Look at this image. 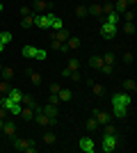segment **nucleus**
I'll list each match as a JSON object with an SVG mask.
<instances>
[{
    "label": "nucleus",
    "instance_id": "f257e3e1",
    "mask_svg": "<svg viewBox=\"0 0 137 153\" xmlns=\"http://www.w3.org/2000/svg\"><path fill=\"white\" fill-rule=\"evenodd\" d=\"M130 103H133V94H128V91L114 94L112 96V114L117 117V119H124L128 108H130Z\"/></svg>",
    "mask_w": 137,
    "mask_h": 153
},
{
    "label": "nucleus",
    "instance_id": "f03ea898",
    "mask_svg": "<svg viewBox=\"0 0 137 153\" xmlns=\"http://www.w3.org/2000/svg\"><path fill=\"white\" fill-rule=\"evenodd\" d=\"M12 146L16 151H25V153H37V144L32 140H21V137H12Z\"/></svg>",
    "mask_w": 137,
    "mask_h": 153
},
{
    "label": "nucleus",
    "instance_id": "7ed1b4c3",
    "mask_svg": "<svg viewBox=\"0 0 137 153\" xmlns=\"http://www.w3.org/2000/svg\"><path fill=\"white\" fill-rule=\"evenodd\" d=\"M23 57H32V59H41L44 62L48 55H46V51L44 48H37V46H32V44H27V46H23Z\"/></svg>",
    "mask_w": 137,
    "mask_h": 153
},
{
    "label": "nucleus",
    "instance_id": "20e7f679",
    "mask_svg": "<svg viewBox=\"0 0 137 153\" xmlns=\"http://www.w3.org/2000/svg\"><path fill=\"white\" fill-rule=\"evenodd\" d=\"M0 105L9 112V114H21V110H23V103H16V101H12L7 94H2V98H0Z\"/></svg>",
    "mask_w": 137,
    "mask_h": 153
},
{
    "label": "nucleus",
    "instance_id": "39448f33",
    "mask_svg": "<svg viewBox=\"0 0 137 153\" xmlns=\"http://www.w3.org/2000/svg\"><path fill=\"white\" fill-rule=\"evenodd\" d=\"M117 146H119V137H117V133L103 135V140H101V149H103L105 153H112Z\"/></svg>",
    "mask_w": 137,
    "mask_h": 153
},
{
    "label": "nucleus",
    "instance_id": "423d86ee",
    "mask_svg": "<svg viewBox=\"0 0 137 153\" xmlns=\"http://www.w3.org/2000/svg\"><path fill=\"white\" fill-rule=\"evenodd\" d=\"M32 119H34V121H37V123H39V126H44V128L53 126V123L57 121V119H53V117H48V114H46V112H41L39 108L34 110V117H32Z\"/></svg>",
    "mask_w": 137,
    "mask_h": 153
},
{
    "label": "nucleus",
    "instance_id": "0eeeda50",
    "mask_svg": "<svg viewBox=\"0 0 137 153\" xmlns=\"http://www.w3.org/2000/svg\"><path fill=\"white\" fill-rule=\"evenodd\" d=\"M34 25L41 27V30H48V27H50V12L34 14Z\"/></svg>",
    "mask_w": 137,
    "mask_h": 153
},
{
    "label": "nucleus",
    "instance_id": "6e6552de",
    "mask_svg": "<svg viewBox=\"0 0 137 153\" xmlns=\"http://www.w3.org/2000/svg\"><path fill=\"white\" fill-rule=\"evenodd\" d=\"M101 59H103V66H101V71L110 76L112 71H114V53H105Z\"/></svg>",
    "mask_w": 137,
    "mask_h": 153
},
{
    "label": "nucleus",
    "instance_id": "1a4fd4ad",
    "mask_svg": "<svg viewBox=\"0 0 137 153\" xmlns=\"http://www.w3.org/2000/svg\"><path fill=\"white\" fill-rule=\"evenodd\" d=\"M78 149L82 153H94V151H96V144H94L91 137H80V140H78Z\"/></svg>",
    "mask_w": 137,
    "mask_h": 153
},
{
    "label": "nucleus",
    "instance_id": "9d476101",
    "mask_svg": "<svg viewBox=\"0 0 137 153\" xmlns=\"http://www.w3.org/2000/svg\"><path fill=\"white\" fill-rule=\"evenodd\" d=\"M117 32H119V25H112V23H101V34H103L105 39H112V37H117Z\"/></svg>",
    "mask_w": 137,
    "mask_h": 153
},
{
    "label": "nucleus",
    "instance_id": "9b49d317",
    "mask_svg": "<svg viewBox=\"0 0 137 153\" xmlns=\"http://www.w3.org/2000/svg\"><path fill=\"white\" fill-rule=\"evenodd\" d=\"M50 30H55V32H57V30H64V21L59 19L57 14H53V12H50Z\"/></svg>",
    "mask_w": 137,
    "mask_h": 153
},
{
    "label": "nucleus",
    "instance_id": "f8f14e48",
    "mask_svg": "<svg viewBox=\"0 0 137 153\" xmlns=\"http://www.w3.org/2000/svg\"><path fill=\"white\" fill-rule=\"evenodd\" d=\"M105 23H112V25H119V23H121V14H117L114 9H112V12H107V14H105Z\"/></svg>",
    "mask_w": 137,
    "mask_h": 153
},
{
    "label": "nucleus",
    "instance_id": "ddd939ff",
    "mask_svg": "<svg viewBox=\"0 0 137 153\" xmlns=\"http://www.w3.org/2000/svg\"><path fill=\"white\" fill-rule=\"evenodd\" d=\"M94 119L98 121V126H103V123H107V121L112 119V114H110V112H103V110H98L96 114H94Z\"/></svg>",
    "mask_w": 137,
    "mask_h": 153
},
{
    "label": "nucleus",
    "instance_id": "4468645a",
    "mask_svg": "<svg viewBox=\"0 0 137 153\" xmlns=\"http://www.w3.org/2000/svg\"><path fill=\"white\" fill-rule=\"evenodd\" d=\"M39 110H41V112H46L48 117H53V119H57V114H59V108H57V105H53V103H48L46 108H39Z\"/></svg>",
    "mask_w": 137,
    "mask_h": 153
},
{
    "label": "nucleus",
    "instance_id": "2eb2a0df",
    "mask_svg": "<svg viewBox=\"0 0 137 153\" xmlns=\"http://www.w3.org/2000/svg\"><path fill=\"white\" fill-rule=\"evenodd\" d=\"M2 130H5V135L14 137V135H16V123H14L12 119H5V126H2Z\"/></svg>",
    "mask_w": 137,
    "mask_h": 153
},
{
    "label": "nucleus",
    "instance_id": "dca6fc26",
    "mask_svg": "<svg viewBox=\"0 0 137 153\" xmlns=\"http://www.w3.org/2000/svg\"><path fill=\"white\" fill-rule=\"evenodd\" d=\"M7 96H9L12 101H16V103H21V101H23V91H21V89H16V87H12V89L7 91Z\"/></svg>",
    "mask_w": 137,
    "mask_h": 153
},
{
    "label": "nucleus",
    "instance_id": "f3484780",
    "mask_svg": "<svg viewBox=\"0 0 137 153\" xmlns=\"http://www.w3.org/2000/svg\"><path fill=\"white\" fill-rule=\"evenodd\" d=\"M130 9V5H128V0H117V5H114V12L117 14H124Z\"/></svg>",
    "mask_w": 137,
    "mask_h": 153
},
{
    "label": "nucleus",
    "instance_id": "a211bd4d",
    "mask_svg": "<svg viewBox=\"0 0 137 153\" xmlns=\"http://www.w3.org/2000/svg\"><path fill=\"white\" fill-rule=\"evenodd\" d=\"M27 76H30V82L34 85V87H41V73H37V71H27Z\"/></svg>",
    "mask_w": 137,
    "mask_h": 153
},
{
    "label": "nucleus",
    "instance_id": "6ab92c4d",
    "mask_svg": "<svg viewBox=\"0 0 137 153\" xmlns=\"http://www.w3.org/2000/svg\"><path fill=\"white\" fill-rule=\"evenodd\" d=\"M71 37L69 34V30H57L55 34H53V39H57V41H62V44H66V39Z\"/></svg>",
    "mask_w": 137,
    "mask_h": 153
},
{
    "label": "nucleus",
    "instance_id": "aec40b11",
    "mask_svg": "<svg viewBox=\"0 0 137 153\" xmlns=\"http://www.w3.org/2000/svg\"><path fill=\"white\" fill-rule=\"evenodd\" d=\"M71 98H73L71 89H66V87H62V89H59V101H62V103H69Z\"/></svg>",
    "mask_w": 137,
    "mask_h": 153
},
{
    "label": "nucleus",
    "instance_id": "412c9836",
    "mask_svg": "<svg viewBox=\"0 0 137 153\" xmlns=\"http://www.w3.org/2000/svg\"><path fill=\"white\" fill-rule=\"evenodd\" d=\"M66 71H69V73H76V71H80V62L76 57H71L69 59V64H66Z\"/></svg>",
    "mask_w": 137,
    "mask_h": 153
},
{
    "label": "nucleus",
    "instance_id": "4be33fe9",
    "mask_svg": "<svg viewBox=\"0 0 137 153\" xmlns=\"http://www.w3.org/2000/svg\"><path fill=\"white\" fill-rule=\"evenodd\" d=\"M124 89L128 91V94H135V91H137V82L133 80V78H128V80L124 82Z\"/></svg>",
    "mask_w": 137,
    "mask_h": 153
},
{
    "label": "nucleus",
    "instance_id": "5701e85b",
    "mask_svg": "<svg viewBox=\"0 0 137 153\" xmlns=\"http://www.w3.org/2000/svg\"><path fill=\"white\" fill-rule=\"evenodd\" d=\"M66 48H69V51L80 48V39H78V37H69V39H66Z\"/></svg>",
    "mask_w": 137,
    "mask_h": 153
},
{
    "label": "nucleus",
    "instance_id": "b1692460",
    "mask_svg": "<svg viewBox=\"0 0 137 153\" xmlns=\"http://www.w3.org/2000/svg\"><path fill=\"white\" fill-rule=\"evenodd\" d=\"M55 142H57V135L53 133V130H48V133L44 135V144H48V146H53Z\"/></svg>",
    "mask_w": 137,
    "mask_h": 153
},
{
    "label": "nucleus",
    "instance_id": "393cba45",
    "mask_svg": "<svg viewBox=\"0 0 137 153\" xmlns=\"http://www.w3.org/2000/svg\"><path fill=\"white\" fill-rule=\"evenodd\" d=\"M32 25H34V14H32V16H23L21 27H23V30H27V27H32Z\"/></svg>",
    "mask_w": 137,
    "mask_h": 153
},
{
    "label": "nucleus",
    "instance_id": "a878e982",
    "mask_svg": "<svg viewBox=\"0 0 137 153\" xmlns=\"http://www.w3.org/2000/svg\"><path fill=\"white\" fill-rule=\"evenodd\" d=\"M85 128L89 130V133H94V130H96V128H101V126H98V121L94 119V117H89V119H87V123H85Z\"/></svg>",
    "mask_w": 137,
    "mask_h": 153
},
{
    "label": "nucleus",
    "instance_id": "bb28decb",
    "mask_svg": "<svg viewBox=\"0 0 137 153\" xmlns=\"http://www.w3.org/2000/svg\"><path fill=\"white\" fill-rule=\"evenodd\" d=\"M87 14H94V16H103V5H91L87 9Z\"/></svg>",
    "mask_w": 137,
    "mask_h": 153
},
{
    "label": "nucleus",
    "instance_id": "cd10ccee",
    "mask_svg": "<svg viewBox=\"0 0 137 153\" xmlns=\"http://www.w3.org/2000/svg\"><path fill=\"white\" fill-rule=\"evenodd\" d=\"M34 110H37V108H27V105H23V110H21L23 119H32V117H34Z\"/></svg>",
    "mask_w": 137,
    "mask_h": 153
},
{
    "label": "nucleus",
    "instance_id": "c85d7f7f",
    "mask_svg": "<svg viewBox=\"0 0 137 153\" xmlns=\"http://www.w3.org/2000/svg\"><path fill=\"white\" fill-rule=\"evenodd\" d=\"M9 41H12V32H0V44H2V46H7V44H9Z\"/></svg>",
    "mask_w": 137,
    "mask_h": 153
},
{
    "label": "nucleus",
    "instance_id": "c756f323",
    "mask_svg": "<svg viewBox=\"0 0 137 153\" xmlns=\"http://www.w3.org/2000/svg\"><path fill=\"white\" fill-rule=\"evenodd\" d=\"M0 76L5 78V80H9V78L14 76V69H12V66H2V71H0Z\"/></svg>",
    "mask_w": 137,
    "mask_h": 153
},
{
    "label": "nucleus",
    "instance_id": "7c9ffc66",
    "mask_svg": "<svg viewBox=\"0 0 137 153\" xmlns=\"http://www.w3.org/2000/svg\"><path fill=\"white\" fill-rule=\"evenodd\" d=\"M46 7H48V2H46V0H37V2H34V9H37L39 14L46 12Z\"/></svg>",
    "mask_w": 137,
    "mask_h": 153
},
{
    "label": "nucleus",
    "instance_id": "2f4dec72",
    "mask_svg": "<svg viewBox=\"0 0 137 153\" xmlns=\"http://www.w3.org/2000/svg\"><path fill=\"white\" fill-rule=\"evenodd\" d=\"M89 66H94V69H101V66H103V59H101V57H91V59H89Z\"/></svg>",
    "mask_w": 137,
    "mask_h": 153
},
{
    "label": "nucleus",
    "instance_id": "473e14b6",
    "mask_svg": "<svg viewBox=\"0 0 137 153\" xmlns=\"http://www.w3.org/2000/svg\"><path fill=\"white\" fill-rule=\"evenodd\" d=\"M124 32H126V34H135V23H126Z\"/></svg>",
    "mask_w": 137,
    "mask_h": 153
},
{
    "label": "nucleus",
    "instance_id": "72a5a7b5",
    "mask_svg": "<svg viewBox=\"0 0 137 153\" xmlns=\"http://www.w3.org/2000/svg\"><path fill=\"white\" fill-rule=\"evenodd\" d=\"M112 9H114V5H112V2H105V5H103V16L107 12H112Z\"/></svg>",
    "mask_w": 137,
    "mask_h": 153
},
{
    "label": "nucleus",
    "instance_id": "f704fd0d",
    "mask_svg": "<svg viewBox=\"0 0 137 153\" xmlns=\"http://www.w3.org/2000/svg\"><path fill=\"white\" fill-rule=\"evenodd\" d=\"M21 16H32V7H23V9H21Z\"/></svg>",
    "mask_w": 137,
    "mask_h": 153
},
{
    "label": "nucleus",
    "instance_id": "c9c22d12",
    "mask_svg": "<svg viewBox=\"0 0 137 153\" xmlns=\"http://www.w3.org/2000/svg\"><path fill=\"white\" fill-rule=\"evenodd\" d=\"M59 89H62V87H59L57 82H53V85H50V94H59Z\"/></svg>",
    "mask_w": 137,
    "mask_h": 153
},
{
    "label": "nucleus",
    "instance_id": "e433bc0d",
    "mask_svg": "<svg viewBox=\"0 0 137 153\" xmlns=\"http://www.w3.org/2000/svg\"><path fill=\"white\" fill-rule=\"evenodd\" d=\"M50 103L53 105H59V94H50Z\"/></svg>",
    "mask_w": 137,
    "mask_h": 153
},
{
    "label": "nucleus",
    "instance_id": "4c0bfd02",
    "mask_svg": "<svg viewBox=\"0 0 137 153\" xmlns=\"http://www.w3.org/2000/svg\"><path fill=\"white\" fill-rule=\"evenodd\" d=\"M94 94H96V96H103V87H101V85H94Z\"/></svg>",
    "mask_w": 137,
    "mask_h": 153
},
{
    "label": "nucleus",
    "instance_id": "58836bf2",
    "mask_svg": "<svg viewBox=\"0 0 137 153\" xmlns=\"http://www.w3.org/2000/svg\"><path fill=\"white\" fill-rule=\"evenodd\" d=\"M76 14H78V16H87V7H78Z\"/></svg>",
    "mask_w": 137,
    "mask_h": 153
},
{
    "label": "nucleus",
    "instance_id": "ea45409f",
    "mask_svg": "<svg viewBox=\"0 0 137 153\" xmlns=\"http://www.w3.org/2000/svg\"><path fill=\"white\" fill-rule=\"evenodd\" d=\"M53 48H55V51H59V48H62V41H57V39H53Z\"/></svg>",
    "mask_w": 137,
    "mask_h": 153
},
{
    "label": "nucleus",
    "instance_id": "a19ab883",
    "mask_svg": "<svg viewBox=\"0 0 137 153\" xmlns=\"http://www.w3.org/2000/svg\"><path fill=\"white\" fill-rule=\"evenodd\" d=\"M7 114H9V112H7V110L0 105V119H7Z\"/></svg>",
    "mask_w": 137,
    "mask_h": 153
},
{
    "label": "nucleus",
    "instance_id": "79ce46f5",
    "mask_svg": "<svg viewBox=\"0 0 137 153\" xmlns=\"http://www.w3.org/2000/svg\"><path fill=\"white\" fill-rule=\"evenodd\" d=\"M124 59H126V64H130V62H133V53H126Z\"/></svg>",
    "mask_w": 137,
    "mask_h": 153
},
{
    "label": "nucleus",
    "instance_id": "37998d69",
    "mask_svg": "<svg viewBox=\"0 0 137 153\" xmlns=\"http://www.w3.org/2000/svg\"><path fill=\"white\" fill-rule=\"evenodd\" d=\"M2 126H5V119H0V130H2Z\"/></svg>",
    "mask_w": 137,
    "mask_h": 153
},
{
    "label": "nucleus",
    "instance_id": "c03bdc74",
    "mask_svg": "<svg viewBox=\"0 0 137 153\" xmlns=\"http://www.w3.org/2000/svg\"><path fill=\"white\" fill-rule=\"evenodd\" d=\"M2 51H5V46H2V44H0V55H2Z\"/></svg>",
    "mask_w": 137,
    "mask_h": 153
},
{
    "label": "nucleus",
    "instance_id": "a18cd8bd",
    "mask_svg": "<svg viewBox=\"0 0 137 153\" xmlns=\"http://www.w3.org/2000/svg\"><path fill=\"white\" fill-rule=\"evenodd\" d=\"M0 12H2V0H0Z\"/></svg>",
    "mask_w": 137,
    "mask_h": 153
}]
</instances>
